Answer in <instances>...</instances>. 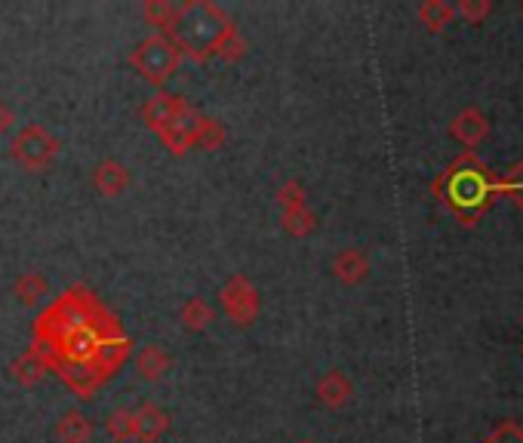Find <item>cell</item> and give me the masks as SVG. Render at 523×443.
I'll return each mask as SVG.
<instances>
[{"mask_svg":"<svg viewBox=\"0 0 523 443\" xmlns=\"http://www.w3.org/2000/svg\"><path fill=\"white\" fill-rule=\"evenodd\" d=\"M456 13H459V16H465L468 22H474L477 16H487V13H490V4H484V7H468V4H459V7H456Z\"/></svg>","mask_w":523,"mask_h":443,"instance_id":"26","label":"cell"},{"mask_svg":"<svg viewBox=\"0 0 523 443\" xmlns=\"http://www.w3.org/2000/svg\"><path fill=\"white\" fill-rule=\"evenodd\" d=\"M453 136L462 142V145H477L480 139L487 136V117L484 114H477V111H462L456 120H453Z\"/></svg>","mask_w":523,"mask_h":443,"instance_id":"17","label":"cell"},{"mask_svg":"<svg viewBox=\"0 0 523 443\" xmlns=\"http://www.w3.org/2000/svg\"><path fill=\"white\" fill-rule=\"evenodd\" d=\"M173 16H176V4L170 0H145L142 4V19L157 28V34H167V28L173 25Z\"/></svg>","mask_w":523,"mask_h":443,"instance_id":"21","label":"cell"},{"mask_svg":"<svg viewBox=\"0 0 523 443\" xmlns=\"http://www.w3.org/2000/svg\"><path fill=\"white\" fill-rule=\"evenodd\" d=\"M299 443H314V440H299Z\"/></svg>","mask_w":523,"mask_h":443,"instance_id":"28","label":"cell"},{"mask_svg":"<svg viewBox=\"0 0 523 443\" xmlns=\"http://www.w3.org/2000/svg\"><path fill=\"white\" fill-rule=\"evenodd\" d=\"M456 16V7L450 4H440V0H428V4L419 7V19L428 31H444Z\"/></svg>","mask_w":523,"mask_h":443,"instance_id":"22","label":"cell"},{"mask_svg":"<svg viewBox=\"0 0 523 443\" xmlns=\"http://www.w3.org/2000/svg\"><path fill=\"white\" fill-rule=\"evenodd\" d=\"M130 185H133V173H130L127 164H120L117 157H108V160H102V164H96V170H93V188H96V194H102V197H120Z\"/></svg>","mask_w":523,"mask_h":443,"instance_id":"9","label":"cell"},{"mask_svg":"<svg viewBox=\"0 0 523 443\" xmlns=\"http://www.w3.org/2000/svg\"><path fill=\"white\" fill-rule=\"evenodd\" d=\"M197 120H200V111L188 102L170 124L157 133V139L164 142V148L176 157H185L191 148H194V133H197Z\"/></svg>","mask_w":523,"mask_h":443,"instance_id":"6","label":"cell"},{"mask_svg":"<svg viewBox=\"0 0 523 443\" xmlns=\"http://www.w3.org/2000/svg\"><path fill=\"white\" fill-rule=\"evenodd\" d=\"M314 394H317V404H324L327 410H342L354 397V385L342 370H330V373H324L317 379Z\"/></svg>","mask_w":523,"mask_h":443,"instance_id":"10","label":"cell"},{"mask_svg":"<svg viewBox=\"0 0 523 443\" xmlns=\"http://www.w3.org/2000/svg\"><path fill=\"white\" fill-rule=\"evenodd\" d=\"M31 348L65 388L93 400L133 354V339L120 327V317L84 284L59 293L31 320Z\"/></svg>","mask_w":523,"mask_h":443,"instance_id":"1","label":"cell"},{"mask_svg":"<svg viewBox=\"0 0 523 443\" xmlns=\"http://www.w3.org/2000/svg\"><path fill=\"white\" fill-rule=\"evenodd\" d=\"M10 293L16 296V302H19V305L34 308V305H40V302L47 299V293H50V280H47L44 274H40V271L28 268V271H22V274L13 280Z\"/></svg>","mask_w":523,"mask_h":443,"instance_id":"14","label":"cell"},{"mask_svg":"<svg viewBox=\"0 0 523 443\" xmlns=\"http://www.w3.org/2000/svg\"><path fill=\"white\" fill-rule=\"evenodd\" d=\"M330 271H333V277L339 280V284L357 287V284H364V280L370 277V259H367L364 250L345 247V250H339V253L333 256Z\"/></svg>","mask_w":523,"mask_h":443,"instance_id":"8","label":"cell"},{"mask_svg":"<svg viewBox=\"0 0 523 443\" xmlns=\"http://www.w3.org/2000/svg\"><path fill=\"white\" fill-rule=\"evenodd\" d=\"M188 105V99L185 96H173V93H164L160 90L157 96H151V99H145V105H142V124L157 136L160 130H164L170 120L182 111Z\"/></svg>","mask_w":523,"mask_h":443,"instance_id":"7","label":"cell"},{"mask_svg":"<svg viewBox=\"0 0 523 443\" xmlns=\"http://www.w3.org/2000/svg\"><path fill=\"white\" fill-rule=\"evenodd\" d=\"M47 373H50L47 360L40 357L31 345L10 364V376H13V382L22 385V388H37L40 382L47 379Z\"/></svg>","mask_w":523,"mask_h":443,"instance_id":"13","label":"cell"},{"mask_svg":"<svg viewBox=\"0 0 523 443\" xmlns=\"http://www.w3.org/2000/svg\"><path fill=\"white\" fill-rule=\"evenodd\" d=\"M130 68L145 80V84L164 90L176 71L182 68V53L170 44L164 34H151L133 47L130 53Z\"/></svg>","mask_w":523,"mask_h":443,"instance_id":"3","label":"cell"},{"mask_svg":"<svg viewBox=\"0 0 523 443\" xmlns=\"http://www.w3.org/2000/svg\"><path fill=\"white\" fill-rule=\"evenodd\" d=\"M13 124H16V111H13L7 102H0V136L10 133V130H13Z\"/></svg>","mask_w":523,"mask_h":443,"instance_id":"25","label":"cell"},{"mask_svg":"<svg viewBox=\"0 0 523 443\" xmlns=\"http://www.w3.org/2000/svg\"><path fill=\"white\" fill-rule=\"evenodd\" d=\"M53 431H56L59 443H90L93 440V422H90L87 413H80V410L62 413Z\"/></svg>","mask_w":523,"mask_h":443,"instance_id":"16","label":"cell"},{"mask_svg":"<svg viewBox=\"0 0 523 443\" xmlns=\"http://www.w3.org/2000/svg\"><path fill=\"white\" fill-rule=\"evenodd\" d=\"M231 28H237V22L213 0H185V4L176 7L173 25L164 37L182 53V59L204 65L216 59Z\"/></svg>","mask_w":523,"mask_h":443,"instance_id":"2","label":"cell"},{"mask_svg":"<svg viewBox=\"0 0 523 443\" xmlns=\"http://www.w3.org/2000/svg\"><path fill=\"white\" fill-rule=\"evenodd\" d=\"M514 194H517V197L523 200V170L517 173V185H514Z\"/></svg>","mask_w":523,"mask_h":443,"instance_id":"27","label":"cell"},{"mask_svg":"<svg viewBox=\"0 0 523 443\" xmlns=\"http://www.w3.org/2000/svg\"><path fill=\"white\" fill-rule=\"evenodd\" d=\"M225 142H228V133H225V127L219 124V120L200 114L197 133H194V148H200V151H219Z\"/></svg>","mask_w":523,"mask_h":443,"instance_id":"19","label":"cell"},{"mask_svg":"<svg viewBox=\"0 0 523 443\" xmlns=\"http://www.w3.org/2000/svg\"><path fill=\"white\" fill-rule=\"evenodd\" d=\"M59 151H62V142L44 124L19 127V133L10 139V148H7L10 160L25 173H47L56 164Z\"/></svg>","mask_w":523,"mask_h":443,"instance_id":"4","label":"cell"},{"mask_svg":"<svg viewBox=\"0 0 523 443\" xmlns=\"http://www.w3.org/2000/svg\"><path fill=\"white\" fill-rule=\"evenodd\" d=\"M213 320H216V311H213V305H210L204 296H191V299H185L182 308H179V324H182L188 333H204V330H210Z\"/></svg>","mask_w":523,"mask_h":443,"instance_id":"15","label":"cell"},{"mask_svg":"<svg viewBox=\"0 0 523 443\" xmlns=\"http://www.w3.org/2000/svg\"><path fill=\"white\" fill-rule=\"evenodd\" d=\"M280 225H284L290 237H311L317 231V213L311 207L280 210Z\"/></svg>","mask_w":523,"mask_h":443,"instance_id":"18","label":"cell"},{"mask_svg":"<svg viewBox=\"0 0 523 443\" xmlns=\"http://www.w3.org/2000/svg\"><path fill=\"white\" fill-rule=\"evenodd\" d=\"M219 302H222V311L231 317V324L237 327H250L259 320L262 314V293L259 287L253 284V280L247 274H231L222 290H219Z\"/></svg>","mask_w":523,"mask_h":443,"instance_id":"5","label":"cell"},{"mask_svg":"<svg viewBox=\"0 0 523 443\" xmlns=\"http://www.w3.org/2000/svg\"><path fill=\"white\" fill-rule=\"evenodd\" d=\"M133 364H136V373L145 379V382H160L170 370H173V357L164 345H157V342H148L136 351L133 357Z\"/></svg>","mask_w":523,"mask_h":443,"instance_id":"11","label":"cell"},{"mask_svg":"<svg viewBox=\"0 0 523 443\" xmlns=\"http://www.w3.org/2000/svg\"><path fill=\"white\" fill-rule=\"evenodd\" d=\"M247 53H250V40L244 37V31H240V28H231V31H228V37L222 40V47H219L216 59H222V62L234 65V62L244 59Z\"/></svg>","mask_w":523,"mask_h":443,"instance_id":"23","label":"cell"},{"mask_svg":"<svg viewBox=\"0 0 523 443\" xmlns=\"http://www.w3.org/2000/svg\"><path fill=\"white\" fill-rule=\"evenodd\" d=\"M105 431L114 437V443H130L136 437V416H133V410H127V407L111 410L108 419H105Z\"/></svg>","mask_w":523,"mask_h":443,"instance_id":"20","label":"cell"},{"mask_svg":"<svg viewBox=\"0 0 523 443\" xmlns=\"http://www.w3.org/2000/svg\"><path fill=\"white\" fill-rule=\"evenodd\" d=\"M274 200H277V210H293V207H308V194H305V185L299 179H287L274 191Z\"/></svg>","mask_w":523,"mask_h":443,"instance_id":"24","label":"cell"},{"mask_svg":"<svg viewBox=\"0 0 523 443\" xmlns=\"http://www.w3.org/2000/svg\"><path fill=\"white\" fill-rule=\"evenodd\" d=\"M136 416V437L139 443H157L160 437H164L170 431V413L164 407H157V404H142L139 410H133Z\"/></svg>","mask_w":523,"mask_h":443,"instance_id":"12","label":"cell"}]
</instances>
